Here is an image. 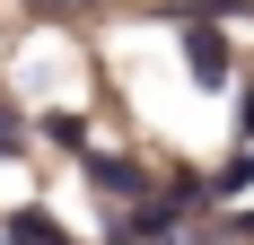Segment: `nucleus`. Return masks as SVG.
<instances>
[{"label":"nucleus","mask_w":254,"mask_h":245,"mask_svg":"<svg viewBox=\"0 0 254 245\" xmlns=\"http://www.w3.org/2000/svg\"><path fill=\"white\" fill-rule=\"evenodd\" d=\"M184 79H193V88H210V97H219V88H228L237 79V53H228V35H219V26H184Z\"/></svg>","instance_id":"1"},{"label":"nucleus","mask_w":254,"mask_h":245,"mask_svg":"<svg viewBox=\"0 0 254 245\" xmlns=\"http://www.w3.org/2000/svg\"><path fill=\"white\" fill-rule=\"evenodd\" d=\"M9 245H70V237L53 228V210H18L9 219Z\"/></svg>","instance_id":"2"},{"label":"nucleus","mask_w":254,"mask_h":245,"mask_svg":"<svg viewBox=\"0 0 254 245\" xmlns=\"http://www.w3.org/2000/svg\"><path fill=\"white\" fill-rule=\"evenodd\" d=\"M88 175H97L105 193H140V167H123V158H88Z\"/></svg>","instance_id":"3"},{"label":"nucleus","mask_w":254,"mask_h":245,"mask_svg":"<svg viewBox=\"0 0 254 245\" xmlns=\"http://www.w3.org/2000/svg\"><path fill=\"white\" fill-rule=\"evenodd\" d=\"M44 131H53V140H62V149H70V158H79V149H88V122H79V114H44Z\"/></svg>","instance_id":"4"},{"label":"nucleus","mask_w":254,"mask_h":245,"mask_svg":"<svg viewBox=\"0 0 254 245\" xmlns=\"http://www.w3.org/2000/svg\"><path fill=\"white\" fill-rule=\"evenodd\" d=\"M18 149H26V122L9 114V105H0V158H18Z\"/></svg>","instance_id":"5"},{"label":"nucleus","mask_w":254,"mask_h":245,"mask_svg":"<svg viewBox=\"0 0 254 245\" xmlns=\"http://www.w3.org/2000/svg\"><path fill=\"white\" fill-rule=\"evenodd\" d=\"M44 9H62V0H44Z\"/></svg>","instance_id":"6"},{"label":"nucleus","mask_w":254,"mask_h":245,"mask_svg":"<svg viewBox=\"0 0 254 245\" xmlns=\"http://www.w3.org/2000/svg\"><path fill=\"white\" fill-rule=\"evenodd\" d=\"M246 237H254V219H246Z\"/></svg>","instance_id":"7"}]
</instances>
